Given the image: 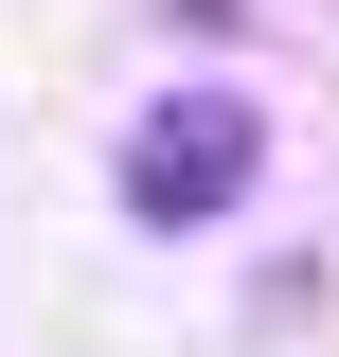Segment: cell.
<instances>
[{
	"mask_svg": "<svg viewBox=\"0 0 339 357\" xmlns=\"http://www.w3.org/2000/svg\"><path fill=\"white\" fill-rule=\"evenodd\" d=\"M250 178H268V107H250V89H214V72H179L161 107H126V143H107V197H126L143 232L250 215Z\"/></svg>",
	"mask_w": 339,
	"mask_h": 357,
	"instance_id": "6da1fadb",
	"label": "cell"
}]
</instances>
